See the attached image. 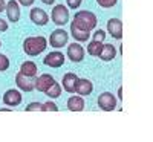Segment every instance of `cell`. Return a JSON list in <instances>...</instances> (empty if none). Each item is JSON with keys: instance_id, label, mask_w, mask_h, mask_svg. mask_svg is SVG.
Instances as JSON below:
<instances>
[{"instance_id": "cell-1", "label": "cell", "mask_w": 153, "mask_h": 142, "mask_svg": "<svg viewBox=\"0 0 153 142\" xmlns=\"http://www.w3.org/2000/svg\"><path fill=\"white\" fill-rule=\"evenodd\" d=\"M97 23H98V20L94 12L83 9V11L75 12L74 20L71 21V29L81 31V32H92L97 28Z\"/></svg>"}, {"instance_id": "cell-2", "label": "cell", "mask_w": 153, "mask_h": 142, "mask_svg": "<svg viewBox=\"0 0 153 142\" xmlns=\"http://www.w3.org/2000/svg\"><path fill=\"white\" fill-rule=\"evenodd\" d=\"M48 47V40L43 35H32L23 40V52L28 57H37L43 54Z\"/></svg>"}, {"instance_id": "cell-3", "label": "cell", "mask_w": 153, "mask_h": 142, "mask_svg": "<svg viewBox=\"0 0 153 142\" xmlns=\"http://www.w3.org/2000/svg\"><path fill=\"white\" fill-rule=\"evenodd\" d=\"M69 8L65 6V5H55L51 11V20H52L57 26H65V24L69 23Z\"/></svg>"}, {"instance_id": "cell-4", "label": "cell", "mask_w": 153, "mask_h": 142, "mask_svg": "<svg viewBox=\"0 0 153 142\" xmlns=\"http://www.w3.org/2000/svg\"><path fill=\"white\" fill-rule=\"evenodd\" d=\"M68 43H69V34L63 28H57L55 31L51 32V35H49V46H52L54 49H63Z\"/></svg>"}, {"instance_id": "cell-5", "label": "cell", "mask_w": 153, "mask_h": 142, "mask_svg": "<svg viewBox=\"0 0 153 142\" xmlns=\"http://www.w3.org/2000/svg\"><path fill=\"white\" fill-rule=\"evenodd\" d=\"M16 84L20 92L29 93L32 90H35V76H28V75H23L22 72H19L16 75Z\"/></svg>"}, {"instance_id": "cell-6", "label": "cell", "mask_w": 153, "mask_h": 142, "mask_svg": "<svg viewBox=\"0 0 153 142\" xmlns=\"http://www.w3.org/2000/svg\"><path fill=\"white\" fill-rule=\"evenodd\" d=\"M97 104L103 112H113L117 109V98H115L113 93H110V92H103L98 96Z\"/></svg>"}, {"instance_id": "cell-7", "label": "cell", "mask_w": 153, "mask_h": 142, "mask_svg": "<svg viewBox=\"0 0 153 142\" xmlns=\"http://www.w3.org/2000/svg\"><path fill=\"white\" fill-rule=\"evenodd\" d=\"M2 101H3L5 106H9V107L12 109V107H17V106L22 104L23 95H22V92H20L19 89H8L6 92L3 93Z\"/></svg>"}, {"instance_id": "cell-8", "label": "cell", "mask_w": 153, "mask_h": 142, "mask_svg": "<svg viewBox=\"0 0 153 142\" xmlns=\"http://www.w3.org/2000/svg\"><path fill=\"white\" fill-rule=\"evenodd\" d=\"M66 61V55L60 52V50H54V52H49L45 58H43V64L45 66H49L52 69H58L61 67Z\"/></svg>"}, {"instance_id": "cell-9", "label": "cell", "mask_w": 153, "mask_h": 142, "mask_svg": "<svg viewBox=\"0 0 153 142\" xmlns=\"http://www.w3.org/2000/svg\"><path fill=\"white\" fill-rule=\"evenodd\" d=\"M68 46V52H66V57L72 61V63H81L84 60V47L78 43V41H74L71 44H66Z\"/></svg>"}, {"instance_id": "cell-10", "label": "cell", "mask_w": 153, "mask_h": 142, "mask_svg": "<svg viewBox=\"0 0 153 142\" xmlns=\"http://www.w3.org/2000/svg\"><path fill=\"white\" fill-rule=\"evenodd\" d=\"M29 20L34 24H37V26H46L49 23V16L42 8H32L31 12H29Z\"/></svg>"}, {"instance_id": "cell-11", "label": "cell", "mask_w": 153, "mask_h": 142, "mask_svg": "<svg viewBox=\"0 0 153 142\" xmlns=\"http://www.w3.org/2000/svg\"><path fill=\"white\" fill-rule=\"evenodd\" d=\"M54 81H55V78L49 73L38 75V76H35V90L40 92V93H45L46 90L54 84Z\"/></svg>"}, {"instance_id": "cell-12", "label": "cell", "mask_w": 153, "mask_h": 142, "mask_svg": "<svg viewBox=\"0 0 153 142\" xmlns=\"http://www.w3.org/2000/svg\"><path fill=\"white\" fill-rule=\"evenodd\" d=\"M94 92V84L91 80L87 78H78L76 80V86H75V93L80 96H89Z\"/></svg>"}, {"instance_id": "cell-13", "label": "cell", "mask_w": 153, "mask_h": 142, "mask_svg": "<svg viewBox=\"0 0 153 142\" xmlns=\"http://www.w3.org/2000/svg\"><path fill=\"white\" fill-rule=\"evenodd\" d=\"M5 11H6L8 20L11 23H17L20 20V5L17 0H9L5 6Z\"/></svg>"}, {"instance_id": "cell-14", "label": "cell", "mask_w": 153, "mask_h": 142, "mask_svg": "<svg viewBox=\"0 0 153 142\" xmlns=\"http://www.w3.org/2000/svg\"><path fill=\"white\" fill-rule=\"evenodd\" d=\"M107 32L115 40H121L123 38V21L120 18H110L107 21Z\"/></svg>"}, {"instance_id": "cell-15", "label": "cell", "mask_w": 153, "mask_h": 142, "mask_svg": "<svg viewBox=\"0 0 153 142\" xmlns=\"http://www.w3.org/2000/svg\"><path fill=\"white\" fill-rule=\"evenodd\" d=\"M76 80H78V76H76L74 72H68L65 73L61 80V87L65 92L68 93H75V86H76Z\"/></svg>"}, {"instance_id": "cell-16", "label": "cell", "mask_w": 153, "mask_h": 142, "mask_svg": "<svg viewBox=\"0 0 153 142\" xmlns=\"http://www.w3.org/2000/svg\"><path fill=\"white\" fill-rule=\"evenodd\" d=\"M66 106H68V110H71V112H83L84 107H86L84 96H80V95H72V96H69Z\"/></svg>"}, {"instance_id": "cell-17", "label": "cell", "mask_w": 153, "mask_h": 142, "mask_svg": "<svg viewBox=\"0 0 153 142\" xmlns=\"http://www.w3.org/2000/svg\"><path fill=\"white\" fill-rule=\"evenodd\" d=\"M115 57H117V49H115V46H113V44H106V43H103V49H101L98 58H100L101 61L109 63V61L115 60Z\"/></svg>"}, {"instance_id": "cell-18", "label": "cell", "mask_w": 153, "mask_h": 142, "mask_svg": "<svg viewBox=\"0 0 153 142\" xmlns=\"http://www.w3.org/2000/svg\"><path fill=\"white\" fill-rule=\"evenodd\" d=\"M20 72H22L23 75H28V76H37V73H38V66H37L34 61H31V60L23 61L22 66H20Z\"/></svg>"}, {"instance_id": "cell-19", "label": "cell", "mask_w": 153, "mask_h": 142, "mask_svg": "<svg viewBox=\"0 0 153 142\" xmlns=\"http://www.w3.org/2000/svg\"><path fill=\"white\" fill-rule=\"evenodd\" d=\"M103 43H104V41H97V40L89 41V44H87V47H86V52L91 55V57H97V58H98L101 49H103Z\"/></svg>"}, {"instance_id": "cell-20", "label": "cell", "mask_w": 153, "mask_h": 142, "mask_svg": "<svg viewBox=\"0 0 153 142\" xmlns=\"http://www.w3.org/2000/svg\"><path fill=\"white\" fill-rule=\"evenodd\" d=\"M61 90H63V87H61V84L60 83H57V81H54V84L51 86L48 90H46V95L49 96V98H52V99H55V98H58V96H61Z\"/></svg>"}, {"instance_id": "cell-21", "label": "cell", "mask_w": 153, "mask_h": 142, "mask_svg": "<svg viewBox=\"0 0 153 142\" xmlns=\"http://www.w3.org/2000/svg\"><path fill=\"white\" fill-rule=\"evenodd\" d=\"M42 112H58V106L52 101H46L45 104H42Z\"/></svg>"}, {"instance_id": "cell-22", "label": "cell", "mask_w": 153, "mask_h": 142, "mask_svg": "<svg viewBox=\"0 0 153 142\" xmlns=\"http://www.w3.org/2000/svg\"><path fill=\"white\" fill-rule=\"evenodd\" d=\"M9 58L5 54H0V72H6L9 69Z\"/></svg>"}, {"instance_id": "cell-23", "label": "cell", "mask_w": 153, "mask_h": 142, "mask_svg": "<svg viewBox=\"0 0 153 142\" xmlns=\"http://www.w3.org/2000/svg\"><path fill=\"white\" fill-rule=\"evenodd\" d=\"M97 3L100 8H104V9H109V8H113L115 5L118 3V0H97Z\"/></svg>"}, {"instance_id": "cell-24", "label": "cell", "mask_w": 153, "mask_h": 142, "mask_svg": "<svg viewBox=\"0 0 153 142\" xmlns=\"http://www.w3.org/2000/svg\"><path fill=\"white\" fill-rule=\"evenodd\" d=\"M106 31L104 29H98L94 32V37H92V40H97V41H104L106 40Z\"/></svg>"}, {"instance_id": "cell-25", "label": "cell", "mask_w": 153, "mask_h": 142, "mask_svg": "<svg viewBox=\"0 0 153 142\" xmlns=\"http://www.w3.org/2000/svg\"><path fill=\"white\" fill-rule=\"evenodd\" d=\"M42 109V102H29V104L26 106V109H25V110H26V112H35V110H40Z\"/></svg>"}, {"instance_id": "cell-26", "label": "cell", "mask_w": 153, "mask_h": 142, "mask_svg": "<svg viewBox=\"0 0 153 142\" xmlns=\"http://www.w3.org/2000/svg\"><path fill=\"white\" fill-rule=\"evenodd\" d=\"M81 3H83V0H66V5L71 9H78L81 6Z\"/></svg>"}, {"instance_id": "cell-27", "label": "cell", "mask_w": 153, "mask_h": 142, "mask_svg": "<svg viewBox=\"0 0 153 142\" xmlns=\"http://www.w3.org/2000/svg\"><path fill=\"white\" fill-rule=\"evenodd\" d=\"M17 2H19V5H20V6L29 8V6H32V5H34L35 0H17Z\"/></svg>"}, {"instance_id": "cell-28", "label": "cell", "mask_w": 153, "mask_h": 142, "mask_svg": "<svg viewBox=\"0 0 153 142\" xmlns=\"http://www.w3.org/2000/svg\"><path fill=\"white\" fill-rule=\"evenodd\" d=\"M8 28H9L8 21H6V20H3L2 17H0V32H6V31H8Z\"/></svg>"}, {"instance_id": "cell-29", "label": "cell", "mask_w": 153, "mask_h": 142, "mask_svg": "<svg viewBox=\"0 0 153 142\" xmlns=\"http://www.w3.org/2000/svg\"><path fill=\"white\" fill-rule=\"evenodd\" d=\"M5 6H6V2H5V0H0V14L5 11Z\"/></svg>"}, {"instance_id": "cell-30", "label": "cell", "mask_w": 153, "mask_h": 142, "mask_svg": "<svg viewBox=\"0 0 153 142\" xmlns=\"http://www.w3.org/2000/svg\"><path fill=\"white\" fill-rule=\"evenodd\" d=\"M42 2H43L45 5H54V3H55V0H42Z\"/></svg>"}, {"instance_id": "cell-31", "label": "cell", "mask_w": 153, "mask_h": 142, "mask_svg": "<svg viewBox=\"0 0 153 142\" xmlns=\"http://www.w3.org/2000/svg\"><path fill=\"white\" fill-rule=\"evenodd\" d=\"M118 98L123 101V87H120V89H118Z\"/></svg>"}, {"instance_id": "cell-32", "label": "cell", "mask_w": 153, "mask_h": 142, "mask_svg": "<svg viewBox=\"0 0 153 142\" xmlns=\"http://www.w3.org/2000/svg\"><path fill=\"white\" fill-rule=\"evenodd\" d=\"M11 110V107L9 109H6V107H2V109H0V112H9Z\"/></svg>"}, {"instance_id": "cell-33", "label": "cell", "mask_w": 153, "mask_h": 142, "mask_svg": "<svg viewBox=\"0 0 153 142\" xmlns=\"http://www.w3.org/2000/svg\"><path fill=\"white\" fill-rule=\"evenodd\" d=\"M0 47H2V40H0Z\"/></svg>"}]
</instances>
